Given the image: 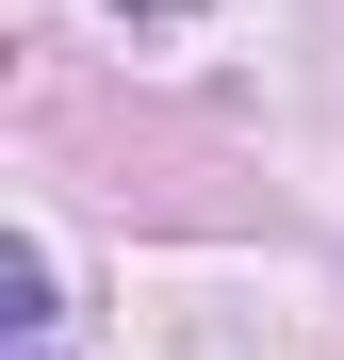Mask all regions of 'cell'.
<instances>
[{
  "mask_svg": "<svg viewBox=\"0 0 344 360\" xmlns=\"http://www.w3.org/2000/svg\"><path fill=\"white\" fill-rule=\"evenodd\" d=\"M17 360H49V344H17Z\"/></svg>",
  "mask_w": 344,
  "mask_h": 360,
  "instance_id": "2",
  "label": "cell"
},
{
  "mask_svg": "<svg viewBox=\"0 0 344 360\" xmlns=\"http://www.w3.org/2000/svg\"><path fill=\"white\" fill-rule=\"evenodd\" d=\"M115 17H164V33H181V17H197V0H115Z\"/></svg>",
  "mask_w": 344,
  "mask_h": 360,
  "instance_id": "1",
  "label": "cell"
}]
</instances>
